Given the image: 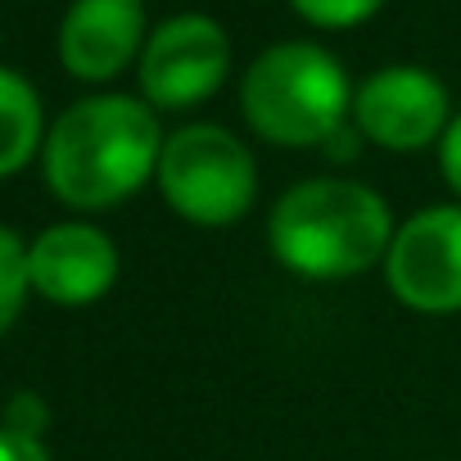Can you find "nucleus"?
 Masks as SVG:
<instances>
[{
    "label": "nucleus",
    "instance_id": "f257e3e1",
    "mask_svg": "<svg viewBox=\"0 0 461 461\" xmlns=\"http://www.w3.org/2000/svg\"><path fill=\"white\" fill-rule=\"evenodd\" d=\"M163 140L149 104L131 95H86L55 118L41 145L46 185L77 212L113 208L158 172Z\"/></svg>",
    "mask_w": 461,
    "mask_h": 461
},
{
    "label": "nucleus",
    "instance_id": "f03ea898",
    "mask_svg": "<svg viewBox=\"0 0 461 461\" xmlns=\"http://www.w3.org/2000/svg\"><path fill=\"white\" fill-rule=\"evenodd\" d=\"M393 212L380 190L353 176H308L290 185L267 217L272 258L303 281H348L384 263Z\"/></svg>",
    "mask_w": 461,
    "mask_h": 461
},
{
    "label": "nucleus",
    "instance_id": "7ed1b4c3",
    "mask_svg": "<svg viewBox=\"0 0 461 461\" xmlns=\"http://www.w3.org/2000/svg\"><path fill=\"white\" fill-rule=\"evenodd\" d=\"M240 113L267 145L326 149V140L353 118V86L330 50L312 41H281L249 64L240 82Z\"/></svg>",
    "mask_w": 461,
    "mask_h": 461
},
{
    "label": "nucleus",
    "instance_id": "20e7f679",
    "mask_svg": "<svg viewBox=\"0 0 461 461\" xmlns=\"http://www.w3.org/2000/svg\"><path fill=\"white\" fill-rule=\"evenodd\" d=\"M163 203L190 226H236L258 199V163L249 145L217 122L176 127L154 172Z\"/></svg>",
    "mask_w": 461,
    "mask_h": 461
},
{
    "label": "nucleus",
    "instance_id": "39448f33",
    "mask_svg": "<svg viewBox=\"0 0 461 461\" xmlns=\"http://www.w3.org/2000/svg\"><path fill=\"white\" fill-rule=\"evenodd\" d=\"M384 285L411 312H461V203H429L398 221L384 254Z\"/></svg>",
    "mask_w": 461,
    "mask_h": 461
},
{
    "label": "nucleus",
    "instance_id": "423d86ee",
    "mask_svg": "<svg viewBox=\"0 0 461 461\" xmlns=\"http://www.w3.org/2000/svg\"><path fill=\"white\" fill-rule=\"evenodd\" d=\"M230 73V41L203 14H176L140 50V95L149 109H194Z\"/></svg>",
    "mask_w": 461,
    "mask_h": 461
},
{
    "label": "nucleus",
    "instance_id": "0eeeda50",
    "mask_svg": "<svg viewBox=\"0 0 461 461\" xmlns=\"http://www.w3.org/2000/svg\"><path fill=\"white\" fill-rule=\"evenodd\" d=\"M447 91L434 73L393 64L371 73L353 91V127L362 140L393 149V154H416L425 145H438L447 131Z\"/></svg>",
    "mask_w": 461,
    "mask_h": 461
},
{
    "label": "nucleus",
    "instance_id": "6e6552de",
    "mask_svg": "<svg viewBox=\"0 0 461 461\" xmlns=\"http://www.w3.org/2000/svg\"><path fill=\"white\" fill-rule=\"evenodd\" d=\"M32 294L59 308H86L118 281V245L91 221H55L28 245Z\"/></svg>",
    "mask_w": 461,
    "mask_h": 461
},
{
    "label": "nucleus",
    "instance_id": "1a4fd4ad",
    "mask_svg": "<svg viewBox=\"0 0 461 461\" xmlns=\"http://www.w3.org/2000/svg\"><path fill=\"white\" fill-rule=\"evenodd\" d=\"M140 37H145L140 0H73L59 28V59L82 82H109L145 50Z\"/></svg>",
    "mask_w": 461,
    "mask_h": 461
},
{
    "label": "nucleus",
    "instance_id": "9d476101",
    "mask_svg": "<svg viewBox=\"0 0 461 461\" xmlns=\"http://www.w3.org/2000/svg\"><path fill=\"white\" fill-rule=\"evenodd\" d=\"M46 145V118L32 82L14 68H0V176H14Z\"/></svg>",
    "mask_w": 461,
    "mask_h": 461
},
{
    "label": "nucleus",
    "instance_id": "9b49d317",
    "mask_svg": "<svg viewBox=\"0 0 461 461\" xmlns=\"http://www.w3.org/2000/svg\"><path fill=\"white\" fill-rule=\"evenodd\" d=\"M28 294H32V281H28V245L14 236L10 226H0V335L19 321Z\"/></svg>",
    "mask_w": 461,
    "mask_h": 461
},
{
    "label": "nucleus",
    "instance_id": "f8f14e48",
    "mask_svg": "<svg viewBox=\"0 0 461 461\" xmlns=\"http://www.w3.org/2000/svg\"><path fill=\"white\" fill-rule=\"evenodd\" d=\"M290 5H294V14H299L303 23L339 32V28L366 23V19L384 5V0H290Z\"/></svg>",
    "mask_w": 461,
    "mask_h": 461
},
{
    "label": "nucleus",
    "instance_id": "ddd939ff",
    "mask_svg": "<svg viewBox=\"0 0 461 461\" xmlns=\"http://www.w3.org/2000/svg\"><path fill=\"white\" fill-rule=\"evenodd\" d=\"M0 425H10V429H19V434L41 438V429L50 425V407L41 402V393H14L10 407H5V420H0Z\"/></svg>",
    "mask_w": 461,
    "mask_h": 461
},
{
    "label": "nucleus",
    "instance_id": "4468645a",
    "mask_svg": "<svg viewBox=\"0 0 461 461\" xmlns=\"http://www.w3.org/2000/svg\"><path fill=\"white\" fill-rule=\"evenodd\" d=\"M438 172H443L447 190L461 199V113L447 122V131H443V140H438Z\"/></svg>",
    "mask_w": 461,
    "mask_h": 461
},
{
    "label": "nucleus",
    "instance_id": "2eb2a0df",
    "mask_svg": "<svg viewBox=\"0 0 461 461\" xmlns=\"http://www.w3.org/2000/svg\"><path fill=\"white\" fill-rule=\"evenodd\" d=\"M0 461H55V456H50V447L41 438L0 425Z\"/></svg>",
    "mask_w": 461,
    "mask_h": 461
}]
</instances>
